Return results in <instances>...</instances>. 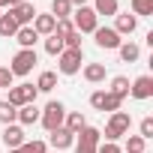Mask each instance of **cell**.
I'll return each instance as SVG.
<instances>
[{
  "label": "cell",
  "mask_w": 153,
  "mask_h": 153,
  "mask_svg": "<svg viewBox=\"0 0 153 153\" xmlns=\"http://www.w3.org/2000/svg\"><path fill=\"white\" fill-rule=\"evenodd\" d=\"M96 153H123V147H117V144H111V141H99V144H96Z\"/></svg>",
  "instance_id": "obj_34"
},
{
  "label": "cell",
  "mask_w": 153,
  "mask_h": 153,
  "mask_svg": "<svg viewBox=\"0 0 153 153\" xmlns=\"http://www.w3.org/2000/svg\"><path fill=\"white\" fill-rule=\"evenodd\" d=\"M72 27L78 30V33H93L99 27V15L90 9V6H78V9H72Z\"/></svg>",
  "instance_id": "obj_4"
},
{
  "label": "cell",
  "mask_w": 153,
  "mask_h": 153,
  "mask_svg": "<svg viewBox=\"0 0 153 153\" xmlns=\"http://www.w3.org/2000/svg\"><path fill=\"white\" fill-rule=\"evenodd\" d=\"M75 141H78V144H90V147H96V144L102 141V132H99L96 126H84L78 135H75Z\"/></svg>",
  "instance_id": "obj_18"
},
{
  "label": "cell",
  "mask_w": 153,
  "mask_h": 153,
  "mask_svg": "<svg viewBox=\"0 0 153 153\" xmlns=\"http://www.w3.org/2000/svg\"><path fill=\"white\" fill-rule=\"evenodd\" d=\"M51 15L60 21V18H69L72 15V3L69 0H51Z\"/></svg>",
  "instance_id": "obj_25"
},
{
  "label": "cell",
  "mask_w": 153,
  "mask_h": 153,
  "mask_svg": "<svg viewBox=\"0 0 153 153\" xmlns=\"http://www.w3.org/2000/svg\"><path fill=\"white\" fill-rule=\"evenodd\" d=\"M24 141H27V138H24V129H21L18 123H9V126L3 129V144H6V150H18Z\"/></svg>",
  "instance_id": "obj_12"
},
{
  "label": "cell",
  "mask_w": 153,
  "mask_h": 153,
  "mask_svg": "<svg viewBox=\"0 0 153 153\" xmlns=\"http://www.w3.org/2000/svg\"><path fill=\"white\" fill-rule=\"evenodd\" d=\"M93 39H96V45L105 48V51H117L120 42H123V36H117L114 27H96V30H93Z\"/></svg>",
  "instance_id": "obj_7"
},
{
  "label": "cell",
  "mask_w": 153,
  "mask_h": 153,
  "mask_svg": "<svg viewBox=\"0 0 153 153\" xmlns=\"http://www.w3.org/2000/svg\"><path fill=\"white\" fill-rule=\"evenodd\" d=\"M114 30H117V36H132L135 30H138V18L135 15H114Z\"/></svg>",
  "instance_id": "obj_14"
},
{
  "label": "cell",
  "mask_w": 153,
  "mask_h": 153,
  "mask_svg": "<svg viewBox=\"0 0 153 153\" xmlns=\"http://www.w3.org/2000/svg\"><path fill=\"white\" fill-rule=\"evenodd\" d=\"M27 3H33V0H27Z\"/></svg>",
  "instance_id": "obj_40"
},
{
  "label": "cell",
  "mask_w": 153,
  "mask_h": 153,
  "mask_svg": "<svg viewBox=\"0 0 153 153\" xmlns=\"http://www.w3.org/2000/svg\"><path fill=\"white\" fill-rule=\"evenodd\" d=\"M129 3H132V15L135 18L153 15V0H129Z\"/></svg>",
  "instance_id": "obj_26"
},
{
  "label": "cell",
  "mask_w": 153,
  "mask_h": 153,
  "mask_svg": "<svg viewBox=\"0 0 153 153\" xmlns=\"http://www.w3.org/2000/svg\"><path fill=\"white\" fill-rule=\"evenodd\" d=\"M63 117H66V105H63L60 99H51V102L42 108L39 123H42L48 132H54V129H60V126H63Z\"/></svg>",
  "instance_id": "obj_1"
},
{
  "label": "cell",
  "mask_w": 153,
  "mask_h": 153,
  "mask_svg": "<svg viewBox=\"0 0 153 153\" xmlns=\"http://www.w3.org/2000/svg\"><path fill=\"white\" fill-rule=\"evenodd\" d=\"M9 153H21V150H9Z\"/></svg>",
  "instance_id": "obj_39"
},
{
  "label": "cell",
  "mask_w": 153,
  "mask_h": 153,
  "mask_svg": "<svg viewBox=\"0 0 153 153\" xmlns=\"http://www.w3.org/2000/svg\"><path fill=\"white\" fill-rule=\"evenodd\" d=\"M18 150H21V153H48V144L39 141V138H33V141H24Z\"/></svg>",
  "instance_id": "obj_29"
},
{
  "label": "cell",
  "mask_w": 153,
  "mask_h": 153,
  "mask_svg": "<svg viewBox=\"0 0 153 153\" xmlns=\"http://www.w3.org/2000/svg\"><path fill=\"white\" fill-rule=\"evenodd\" d=\"M72 147H75V153H96V147H90V144H78V141H75Z\"/></svg>",
  "instance_id": "obj_35"
},
{
  "label": "cell",
  "mask_w": 153,
  "mask_h": 153,
  "mask_svg": "<svg viewBox=\"0 0 153 153\" xmlns=\"http://www.w3.org/2000/svg\"><path fill=\"white\" fill-rule=\"evenodd\" d=\"M141 138H144V141L153 138V117H144V120H141Z\"/></svg>",
  "instance_id": "obj_33"
},
{
  "label": "cell",
  "mask_w": 153,
  "mask_h": 153,
  "mask_svg": "<svg viewBox=\"0 0 153 153\" xmlns=\"http://www.w3.org/2000/svg\"><path fill=\"white\" fill-rule=\"evenodd\" d=\"M63 48H66V45H63V36H60V33H51V36L45 39V51H48L51 57H60Z\"/></svg>",
  "instance_id": "obj_23"
},
{
  "label": "cell",
  "mask_w": 153,
  "mask_h": 153,
  "mask_svg": "<svg viewBox=\"0 0 153 153\" xmlns=\"http://www.w3.org/2000/svg\"><path fill=\"white\" fill-rule=\"evenodd\" d=\"M117 54H120V60H123V63H135V60L141 57V48H138L135 42H120Z\"/></svg>",
  "instance_id": "obj_20"
},
{
  "label": "cell",
  "mask_w": 153,
  "mask_h": 153,
  "mask_svg": "<svg viewBox=\"0 0 153 153\" xmlns=\"http://www.w3.org/2000/svg\"><path fill=\"white\" fill-rule=\"evenodd\" d=\"M144 144H147V141H144L141 135H129V138H126V150H123V153H144Z\"/></svg>",
  "instance_id": "obj_30"
},
{
  "label": "cell",
  "mask_w": 153,
  "mask_h": 153,
  "mask_svg": "<svg viewBox=\"0 0 153 153\" xmlns=\"http://www.w3.org/2000/svg\"><path fill=\"white\" fill-rule=\"evenodd\" d=\"M15 114H18V108H15V105H9L6 99L0 102V123H3V126H9V123H15Z\"/></svg>",
  "instance_id": "obj_28"
},
{
  "label": "cell",
  "mask_w": 153,
  "mask_h": 153,
  "mask_svg": "<svg viewBox=\"0 0 153 153\" xmlns=\"http://www.w3.org/2000/svg\"><path fill=\"white\" fill-rule=\"evenodd\" d=\"M0 6H6V0H0Z\"/></svg>",
  "instance_id": "obj_38"
},
{
  "label": "cell",
  "mask_w": 153,
  "mask_h": 153,
  "mask_svg": "<svg viewBox=\"0 0 153 153\" xmlns=\"http://www.w3.org/2000/svg\"><path fill=\"white\" fill-rule=\"evenodd\" d=\"M108 93H111V96H117V99H126V96H129V78H126V75H114Z\"/></svg>",
  "instance_id": "obj_17"
},
{
  "label": "cell",
  "mask_w": 153,
  "mask_h": 153,
  "mask_svg": "<svg viewBox=\"0 0 153 153\" xmlns=\"http://www.w3.org/2000/svg\"><path fill=\"white\" fill-rule=\"evenodd\" d=\"M9 15H12V21H15L18 27H30V24H33V18H36V6L24 0V3H18V6H12V9H9Z\"/></svg>",
  "instance_id": "obj_9"
},
{
  "label": "cell",
  "mask_w": 153,
  "mask_h": 153,
  "mask_svg": "<svg viewBox=\"0 0 153 153\" xmlns=\"http://www.w3.org/2000/svg\"><path fill=\"white\" fill-rule=\"evenodd\" d=\"M12 78H15V75L9 72V66H0V90H3V87H12Z\"/></svg>",
  "instance_id": "obj_32"
},
{
  "label": "cell",
  "mask_w": 153,
  "mask_h": 153,
  "mask_svg": "<svg viewBox=\"0 0 153 153\" xmlns=\"http://www.w3.org/2000/svg\"><path fill=\"white\" fill-rule=\"evenodd\" d=\"M18 3H24V0H6V6L12 9V6H18Z\"/></svg>",
  "instance_id": "obj_37"
},
{
  "label": "cell",
  "mask_w": 153,
  "mask_h": 153,
  "mask_svg": "<svg viewBox=\"0 0 153 153\" xmlns=\"http://www.w3.org/2000/svg\"><path fill=\"white\" fill-rule=\"evenodd\" d=\"M129 126H132V117L126 114V111H114L111 114V120L105 123V141H111V144H117V138H123L126 132H129Z\"/></svg>",
  "instance_id": "obj_2"
},
{
  "label": "cell",
  "mask_w": 153,
  "mask_h": 153,
  "mask_svg": "<svg viewBox=\"0 0 153 153\" xmlns=\"http://www.w3.org/2000/svg\"><path fill=\"white\" fill-rule=\"evenodd\" d=\"M63 45H66V48H81V33H78V30L66 33V36H63Z\"/></svg>",
  "instance_id": "obj_31"
},
{
  "label": "cell",
  "mask_w": 153,
  "mask_h": 153,
  "mask_svg": "<svg viewBox=\"0 0 153 153\" xmlns=\"http://www.w3.org/2000/svg\"><path fill=\"white\" fill-rule=\"evenodd\" d=\"M84 78H87L90 84L105 81V63H87V66H84Z\"/></svg>",
  "instance_id": "obj_21"
},
{
  "label": "cell",
  "mask_w": 153,
  "mask_h": 153,
  "mask_svg": "<svg viewBox=\"0 0 153 153\" xmlns=\"http://www.w3.org/2000/svg\"><path fill=\"white\" fill-rule=\"evenodd\" d=\"M15 33H18V24L12 21V15H0V36L9 39V36H15Z\"/></svg>",
  "instance_id": "obj_27"
},
{
  "label": "cell",
  "mask_w": 153,
  "mask_h": 153,
  "mask_svg": "<svg viewBox=\"0 0 153 153\" xmlns=\"http://www.w3.org/2000/svg\"><path fill=\"white\" fill-rule=\"evenodd\" d=\"M54 87H57V72H42L39 81H36V90L39 93H51Z\"/></svg>",
  "instance_id": "obj_22"
},
{
  "label": "cell",
  "mask_w": 153,
  "mask_h": 153,
  "mask_svg": "<svg viewBox=\"0 0 153 153\" xmlns=\"http://www.w3.org/2000/svg\"><path fill=\"white\" fill-rule=\"evenodd\" d=\"M90 9L96 15H117V0H93Z\"/></svg>",
  "instance_id": "obj_24"
},
{
  "label": "cell",
  "mask_w": 153,
  "mask_h": 153,
  "mask_svg": "<svg viewBox=\"0 0 153 153\" xmlns=\"http://www.w3.org/2000/svg\"><path fill=\"white\" fill-rule=\"evenodd\" d=\"M15 42H18L21 48H33V45L39 42V33H36L33 27H18V33H15Z\"/></svg>",
  "instance_id": "obj_19"
},
{
  "label": "cell",
  "mask_w": 153,
  "mask_h": 153,
  "mask_svg": "<svg viewBox=\"0 0 153 153\" xmlns=\"http://www.w3.org/2000/svg\"><path fill=\"white\" fill-rule=\"evenodd\" d=\"M39 108H36V102H30V105H21L18 108V114H15V120H18V126H33V123H39Z\"/></svg>",
  "instance_id": "obj_15"
},
{
  "label": "cell",
  "mask_w": 153,
  "mask_h": 153,
  "mask_svg": "<svg viewBox=\"0 0 153 153\" xmlns=\"http://www.w3.org/2000/svg\"><path fill=\"white\" fill-rule=\"evenodd\" d=\"M36 96H39L36 84H18V87H9V96H6V102H9V105H15V108H21V105H30V102H36Z\"/></svg>",
  "instance_id": "obj_6"
},
{
  "label": "cell",
  "mask_w": 153,
  "mask_h": 153,
  "mask_svg": "<svg viewBox=\"0 0 153 153\" xmlns=\"http://www.w3.org/2000/svg\"><path fill=\"white\" fill-rule=\"evenodd\" d=\"M129 96L132 99H150L153 96V78H150V75H138V78L129 84Z\"/></svg>",
  "instance_id": "obj_10"
},
{
  "label": "cell",
  "mask_w": 153,
  "mask_h": 153,
  "mask_svg": "<svg viewBox=\"0 0 153 153\" xmlns=\"http://www.w3.org/2000/svg\"><path fill=\"white\" fill-rule=\"evenodd\" d=\"M39 36H51L54 33V27H57V18L51 15V12H36V18H33V24H30Z\"/></svg>",
  "instance_id": "obj_11"
},
{
  "label": "cell",
  "mask_w": 153,
  "mask_h": 153,
  "mask_svg": "<svg viewBox=\"0 0 153 153\" xmlns=\"http://www.w3.org/2000/svg\"><path fill=\"white\" fill-rule=\"evenodd\" d=\"M48 135H51V138H48V144H51L54 150H69V147L75 144V135H72L69 129H63V126H60V129H54V132H48Z\"/></svg>",
  "instance_id": "obj_13"
},
{
  "label": "cell",
  "mask_w": 153,
  "mask_h": 153,
  "mask_svg": "<svg viewBox=\"0 0 153 153\" xmlns=\"http://www.w3.org/2000/svg\"><path fill=\"white\" fill-rule=\"evenodd\" d=\"M72 3V9H78V6H87V0H69Z\"/></svg>",
  "instance_id": "obj_36"
},
{
  "label": "cell",
  "mask_w": 153,
  "mask_h": 153,
  "mask_svg": "<svg viewBox=\"0 0 153 153\" xmlns=\"http://www.w3.org/2000/svg\"><path fill=\"white\" fill-rule=\"evenodd\" d=\"M81 60H84V51H81V48H63V54L57 57L60 75H75V72H81Z\"/></svg>",
  "instance_id": "obj_3"
},
{
  "label": "cell",
  "mask_w": 153,
  "mask_h": 153,
  "mask_svg": "<svg viewBox=\"0 0 153 153\" xmlns=\"http://www.w3.org/2000/svg\"><path fill=\"white\" fill-rule=\"evenodd\" d=\"M120 102L123 99H117V96H111L108 90H96V93H90V105L96 108V111H120Z\"/></svg>",
  "instance_id": "obj_8"
},
{
  "label": "cell",
  "mask_w": 153,
  "mask_h": 153,
  "mask_svg": "<svg viewBox=\"0 0 153 153\" xmlns=\"http://www.w3.org/2000/svg\"><path fill=\"white\" fill-rule=\"evenodd\" d=\"M39 63V57H36V48H21L15 57H12V66H9V72L12 75H27V72H33V66Z\"/></svg>",
  "instance_id": "obj_5"
},
{
  "label": "cell",
  "mask_w": 153,
  "mask_h": 153,
  "mask_svg": "<svg viewBox=\"0 0 153 153\" xmlns=\"http://www.w3.org/2000/svg\"><path fill=\"white\" fill-rule=\"evenodd\" d=\"M84 126H87V120H84L81 111H66V117H63V129H69L72 135H78Z\"/></svg>",
  "instance_id": "obj_16"
}]
</instances>
